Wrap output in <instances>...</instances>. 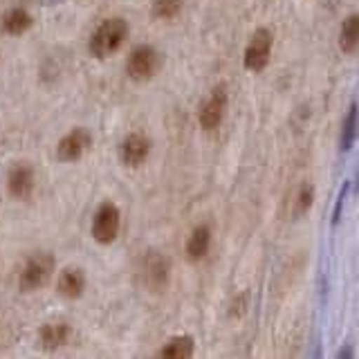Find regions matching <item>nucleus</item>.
I'll list each match as a JSON object with an SVG mask.
<instances>
[{
	"label": "nucleus",
	"instance_id": "obj_1",
	"mask_svg": "<svg viewBox=\"0 0 359 359\" xmlns=\"http://www.w3.org/2000/svg\"><path fill=\"white\" fill-rule=\"evenodd\" d=\"M128 34H130V27L121 16L106 18L93 32V36H90V45H88L90 54H93L95 59H108V56L117 54L123 48Z\"/></svg>",
	"mask_w": 359,
	"mask_h": 359
},
{
	"label": "nucleus",
	"instance_id": "obj_4",
	"mask_svg": "<svg viewBox=\"0 0 359 359\" xmlns=\"http://www.w3.org/2000/svg\"><path fill=\"white\" fill-rule=\"evenodd\" d=\"M121 229V211L115 202H101L93 218V238L99 245H110L117 241Z\"/></svg>",
	"mask_w": 359,
	"mask_h": 359
},
{
	"label": "nucleus",
	"instance_id": "obj_18",
	"mask_svg": "<svg viewBox=\"0 0 359 359\" xmlns=\"http://www.w3.org/2000/svg\"><path fill=\"white\" fill-rule=\"evenodd\" d=\"M184 0H153V16L160 20H171L182 11Z\"/></svg>",
	"mask_w": 359,
	"mask_h": 359
},
{
	"label": "nucleus",
	"instance_id": "obj_20",
	"mask_svg": "<svg viewBox=\"0 0 359 359\" xmlns=\"http://www.w3.org/2000/svg\"><path fill=\"white\" fill-rule=\"evenodd\" d=\"M41 3H45V5H54V3H61V0H41Z\"/></svg>",
	"mask_w": 359,
	"mask_h": 359
},
{
	"label": "nucleus",
	"instance_id": "obj_8",
	"mask_svg": "<svg viewBox=\"0 0 359 359\" xmlns=\"http://www.w3.org/2000/svg\"><path fill=\"white\" fill-rule=\"evenodd\" d=\"M149 155H151V140L146 137L144 133H130V135H126V137L121 140L119 160H121L123 166L140 168Z\"/></svg>",
	"mask_w": 359,
	"mask_h": 359
},
{
	"label": "nucleus",
	"instance_id": "obj_12",
	"mask_svg": "<svg viewBox=\"0 0 359 359\" xmlns=\"http://www.w3.org/2000/svg\"><path fill=\"white\" fill-rule=\"evenodd\" d=\"M56 290L65 299H79L86 290V274L81 267H65L56 280Z\"/></svg>",
	"mask_w": 359,
	"mask_h": 359
},
{
	"label": "nucleus",
	"instance_id": "obj_14",
	"mask_svg": "<svg viewBox=\"0 0 359 359\" xmlns=\"http://www.w3.org/2000/svg\"><path fill=\"white\" fill-rule=\"evenodd\" d=\"M196 353V341L194 337L189 334H177L171 337L160 351H157V357H164V359H189L194 357Z\"/></svg>",
	"mask_w": 359,
	"mask_h": 359
},
{
	"label": "nucleus",
	"instance_id": "obj_7",
	"mask_svg": "<svg viewBox=\"0 0 359 359\" xmlns=\"http://www.w3.org/2000/svg\"><path fill=\"white\" fill-rule=\"evenodd\" d=\"M93 146V135L88 128H72L67 135H63L61 142L56 144V157L61 162H76L86 155V151Z\"/></svg>",
	"mask_w": 359,
	"mask_h": 359
},
{
	"label": "nucleus",
	"instance_id": "obj_19",
	"mask_svg": "<svg viewBox=\"0 0 359 359\" xmlns=\"http://www.w3.org/2000/svg\"><path fill=\"white\" fill-rule=\"evenodd\" d=\"M312 202H314V189L312 184L308 182H303L297 191V200H294V216L301 218V216H306V213L312 209Z\"/></svg>",
	"mask_w": 359,
	"mask_h": 359
},
{
	"label": "nucleus",
	"instance_id": "obj_11",
	"mask_svg": "<svg viewBox=\"0 0 359 359\" xmlns=\"http://www.w3.org/2000/svg\"><path fill=\"white\" fill-rule=\"evenodd\" d=\"M70 334H72V328L65 321H52V323H45L41 328L39 339H41L43 351L52 353V351H59V348H63L67 341H70Z\"/></svg>",
	"mask_w": 359,
	"mask_h": 359
},
{
	"label": "nucleus",
	"instance_id": "obj_17",
	"mask_svg": "<svg viewBox=\"0 0 359 359\" xmlns=\"http://www.w3.org/2000/svg\"><path fill=\"white\" fill-rule=\"evenodd\" d=\"M357 140V104H351L341 126V151H351Z\"/></svg>",
	"mask_w": 359,
	"mask_h": 359
},
{
	"label": "nucleus",
	"instance_id": "obj_5",
	"mask_svg": "<svg viewBox=\"0 0 359 359\" xmlns=\"http://www.w3.org/2000/svg\"><path fill=\"white\" fill-rule=\"evenodd\" d=\"M272 43H274L272 32L267 27H258L245 48V56H243L245 70H250L254 74L263 72L269 63V56H272Z\"/></svg>",
	"mask_w": 359,
	"mask_h": 359
},
{
	"label": "nucleus",
	"instance_id": "obj_2",
	"mask_svg": "<svg viewBox=\"0 0 359 359\" xmlns=\"http://www.w3.org/2000/svg\"><path fill=\"white\" fill-rule=\"evenodd\" d=\"M54 267H56V261H54V256L48 252H39V254L29 256L20 269L18 287L22 292H34V290L43 287L52 278Z\"/></svg>",
	"mask_w": 359,
	"mask_h": 359
},
{
	"label": "nucleus",
	"instance_id": "obj_10",
	"mask_svg": "<svg viewBox=\"0 0 359 359\" xmlns=\"http://www.w3.org/2000/svg\"><path fill=\"white\" fill-rule=\"evenodd\" d=\"M168 272H171V263L160 252H149L142 261V276L144 285L151 290H162L168 283Z\"/></svg>",
	"mask_w": 359,
	"mask_h": 359
},
{
	"label": "nucleus",
	"instance_id": "obj_13",
	"mask_svg": "<svg viewBox=\"0 0 359 359\" xmlns=\"http://www.w3.org/2000/svg\"><path fill=\"white\" fill-rule=\"evenodd\" d=\"M211 250V227L209 224H198V227L191 231L189 241H187V258L191 263H200Z\"/></svg>",
	"mask_w": 359,
	"mask_h": 359
},
{
	"label": "nucleus",
	"instance_id": "obj_16",
	"mask_svg": "<svg viewBox=\"0 0 359 359\" xmlns=\"http://www.w3.org/2000/svg\"><path fill=\"white\" fill-rule=\"evenodd\" d=\"M339 50L346 56H355L359 50V16L351 14L344 22H341V29H339Z\"/></svg>",
	"mask_w": 359,
	"mask_h": 359
},
{
	"label": "nucleus",
	"instance_id": "obj_15",
	"mask_svg": "<svg viewBox=\"0 0 359 359\" xmlns=\"http://www.w3.org/2000/svg\"><path fill=\"white\" fill-rule=\"evenodd\" d=\"M32 25H34V18L29 11L22 7L9 9L3 16V22H0V27H3V32L9 34V36H20V34H25Z\"/></svg>",
	"mask_w": 359,
	"mask_h": 359
},
{
	"label": "nucleus",
	"instance_id": "obj_6",
	"mask_svg": "<svg viewBox=\"0 0 359 359\" xmlns=\"http://www.w3.org/2000/svg\"><path fill=\"white\" fill-rule=\"evenodd\" d=\"M227 106H229V95H227V86H216L205 99V104L200 106V126L202 130L213 133L220 128V123L227 115Z\"/></svg>",
	"mask_w": 359,
	"mask_h": 359
},
{
	"label": "nucleus",
	"instance_id": "obj_9",
	"mask_svg": "<svg viewBox=\"0 0 359 359\" xmlns=\"http://www.w3.org/2000/svg\"><path fill=\"white\" fill-rule=\"evenodd\" d=\"M36 187V177H34V168L27 162H18L9 168L7 175V191L11 198L16 200H29Z\"/></svg>",
	"mask_w": 359,
	"mask_h": 359
},
{
	"label": "nucleus",
	"instance_id": "obj_3",
	"mask_svg": "<svg viewBox=\"0 0 359 359\" xmlns=\"http://www.w3.org/2000/svg\"><path fill=\"white\" fill-rule=\"evenodd\" d=\"M160 67H162V54L157 52L153 45H137V48L128 54L126 72L133 81H137V83L151 81V79L160 72Z\"/></svg>",
	"mask_w": 359,
	"mask_h": 359
}]
</instances>
